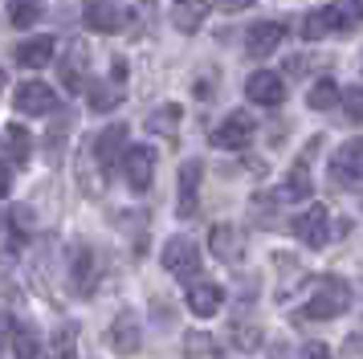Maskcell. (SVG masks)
I'll return each mask as SVG.
<instances>
[{
  "mask_svg": "<svg viewBox=\"0 0 363 359\" xmlns=\"http://www.w3.org/2000/svg\"><path fill=\"white\" fill-rule=\"evenodd\" d=\"M351 306V290H347V282L339 277H323L314 294L298 306V319H311V323H323V319H339L343 310Z\"/></svg>",
  "mask_w": 363,
  "mask_h": 359,
  "instance_id": "1",
  "label": "cell"
},
{
  "mask_svg": "<svg viewBox=\"0 0 363 359\" xmlns=\"http://www.w3.org/2000/svg\"><path fill=\"white\" fill-rule=\"evenodd\" d=\"M253 135H257V123H253V114L249 111H229L213 131V143L225 147V151H241V147L253 143Z\"/></svg>",
  "mask_w": 363,
  "mask_h": 359,
  "instance_id": "2",
  "label": "cell"
},
{
  "mask_svg": "<svg viewBox=\"0 0 363 359\" xmlns=\"http://www.w3.org/2000/svg\"><path fill=\"white\" fill-rule=\"evenodd\" d=\"M164 270L167 274L184 277V282H196L200 274V245L188 241V237H172L164 245Z\"/></svg>",
  "mask_w": 363,
  "mask_h": 359,
  "instance_id": "3",
  "label": "cell"
},
{
  "mask_svg": "<svg viewBox=\"0 0 363 359\" xmlns=\"http://www.w3.org/2000/svg\"><path fill=\"white\" fill-rule=\"evenodd\" d=\"M330 180L343 184V188L363 180V139H347V143L330 155Z\"/></svg>",
  "mask_w": 363,
  "mask_h": 359,
  "instance_id": "4",
  "label": "cell"
},
{
  "mask_svg": "<svg viewBox=\"0 0 363 359\" xmlns=\"http://www.w3.org/2000/svg\"><path fill=\"white\" fill-rule=\"evenodd\" d=\"M86 25L94 33H123L127 25H131V13L127 9H118L115 0H86Z\"/></svg>",
  "mask_w": 363,
  "mask_h": 359,
  "instance_id": "5",
  "label": "cell"
},
{
  "mask_svg": "<svg viewBox=\"0 0 363 359\" xmlns=\"http://www.w3.org/2000/svg\"><path fill=\"white\" fill-rule=\"evenodd\" d=\"M13 102H17L21 114H53L57 111V90L53 86H45V82H21L17 94H13Z\"/></svg>",
  "mask_w": 363,
  "mask_h": 359,
  "instance_id": "6",
  "label": "cell"
},
{
  "mask_svg": "<svg viewBox=\"0 0 363 359\" xmlns=\"http://www.w3.org/2000/svg\"><path fill=\"white\" fill-rule=\"evenodd\" d=\"M123 172H127V184H131L135 192H147L151 180H155V151L151 147H127V155H123Z\"/></svg>",
  "mask_w": 363,
  "mask_h": 359,
  "instance_id": "7",
  "label": "cell"
},
{
  "mask_svg": "<svg viewBox=\"0 0 363 359\" xmlns=\"http://www.w3.org/2000/svg\"><path fill=\"white\" fill-rule=\"evenodd\" d=\"M245 94H249V102H257V106H281V102H286V82H281V74H274V70H257V74H249Z\"/></svg>",
  "mask_w": 363,
  "mask_h": 359,
  "instance_id": "8",
  "label": "cell"
},
{
  "mask_svg": "<svg viewBox=\"0 0 363 359\" xmlns=\"http://www.w3.org/2000/svg\"><path fill=\"white\" fill-rule=\"evenodd\" d=\"M127 139H131V135H127V127H123V123H111V127L94 139V151H99V155H94V163L102 167V176H106V172H111L123 155H127Z\"/></svg>",
  "mask_w": 363,
  "mask_h": 359,
  "instance_id": "9",
  "label": "cell"
},
{
  "mask_svg": "<svg viewBox=\"0 0 363 359\" xmlns=\"http://www.w3.org/2000/svg\"><path fill=\"white\" fill-rule=\"evenodd\" d=\"M294 233L311 245V249H323V245H327V237H330V212L323 209V204H311V209L298 216Z\"/></svg>",
  "mask_w": 363,
  "mask_h": 359,
  "instance_id": "10",
  "label": "cell"
},
{
  "mask_svg": "<svg viewBox=\"0 0 363 359\" xmlns=\"http://www.w3.org/2000/svg\"><path fill=\"white\" fill-rule=\"evenodd\" d=\"M281 37H286V25H278V21L249 25V33H245V53H249V57H269V53L281 45Z\"/></svg>",
  "mask_w": 363,
  "mask_h": 359,
  "instance_id": "11",
  "label": "cell"
},
{
  "mask_svg": "<svg viewBox=\"0 0 363 359\" xmlns=\"http://www.w3.org/2000/svg\"><path fill=\"white\" fill-rule=\"evenodd\" d=\"M208 253H216L220 261H241V253H245V233L237 225H216L208 233Z\"/></svg>",
  "mask_w": 363,
  "mask_h": 359,
  "instance_id": "12",
  "label": "cell"
},
{
  "mask_svg": "<svg viewBox=\"0 0 363 359\" xmlns=\"http://www.w3.org/2000/svg\"><path fill=\"white\" fill-rule=\"evenodd\" d=\"M139 319L135 314H118L115 323H111V331H106V343H111V351H118V355H135L139 351Z\"/></svg>",
  "mask_w": 363,
  "mask_h": 359,
  "instance_id": "13",
  "label": "cell"
},
{
  "mask_svg": "<svg viewBox=\"0 0 363 359\" xmlns=\"http://www.w3.org/2000/svg\"><path fill=\"white\" fill-rule=\"evenodd\" d=\"M225 302V290L216 286V282H196V286H188V310L196 314V319H213L216 310Z\"/></svg>",
  "mask_w": 363,
  "mask_h": 359,
  "instance_id": "14",
  "label": "cell"
},
{
  "mask_svg": "<svg viewBox=\"0 0 363 359\" xmlns=\"http://www.w3.org/2000/svg\"><path fill=\"white\" fill-rule=\"evenodd\" d=\"M53 49H57V41L41 33V37H29V41L17 45V62L25 65V70H41V65L53 62Z\"/></svg>",
  "mask_w": 363,
  "mask_h": 359,
  "instance_id": "15",
  "label": "cell"
},
{
  "mask_svg": "<svg viewBox=\"0 0 363 359\" xmlns=\"http://www.w3.org/2000/svg\"><path fill=\"white\" fill-rule=\"evenodd\" d=\"M208 16V0H176L172 4V25L180 33H196Z\"/></svg>",
  "mask_w": 363,
  "mask_h": 359,
  "instance_id": "16",
  "label": "cell"
},
{
  "mask_svg": "<svg viewBox=\"0 0 363 359\" xmlns=\"http://www.w3.org/2000/svg\"><path fill=\"white\" fill-rule=\"evenodd\" d=\"M62 82L69 86V94H78L86 86V45L82 41H74L66 53V62H62Z\"/></svg>",
  "mask_w": 363,
  "mask_h": 359,
  "instance_id": "17",
  "label": "cell"
},
{
  "mask_svg": "<svg viewBox=\"0 0 363 359\" xmlns=\"http://www.w3.org/2000/svg\"><path fill=\"white\" fill-rule=\"evenodd\" d=\"M327 21H330V29H355V25H363V0H335L327 9Z\"/></svg>",
  "mask_w": 363,
  "mask_h": 359,
  "instance_id": "18",
  "label": "cell"
},
{
  "mask_svg": "<svg viewBox=\"0 0 363 359\" xmlns=\"http://www.w3.org/2000/svg\"><path fill=\"white\" fill-rule=\"evenodd\" d=\"M196 188H200V163H184L180 167V216L196 212Z\"/></svg>",
  "mask_w": 363,
  "mask_h": 359,
  "instance_id": "19",
  "label": "cell"
},
{
  "mask_svg": "<svg viewBox=\"0 0 363 359\" xmlns=\"http://www.w3.org/2000/svg\"><path fill=\"white\" fill-rule=\"evenodd\" d=\"M311 192H314L311 167H306V163H294L290 176H286V184H281V200H306Z\"/></svg>",
  "mask_w": 363,
  "mask_h": 359,
  "instance_id": "20",
  "label": "cell"
},
{
  "mask_svg": "<svg viewBox=\"0 0 363 359\" xmlns=\"http://www.w3.org/2000/svg\"><path fill=\"white\" fill-rule=\"evenodd\" d=\"M4 147H9V160L13 163H29V155H33V135L25 127H4Z\"/></svg>",
  "mask_w": 363,
  "mask_h": 359,
  "instance_id": "21",
  "label": "cell"
},
{
  "mask_svg": "<svg viewBox=\"0 0 363 359\" xmlns=\"http://www.w3.org/2000/svg\"><path fill=\"white\" fill-rule=\"evenodd\" d=\"M74 286H78L82 294L94 290V253H90L86 245L74 249Z\"/></svg>",
  "mask_w": 363,
  "mask_h": 359,
  "instance_id": "22",
  "label": "cell"
},
{
  "mask_svg": "<svg viewBox=\"0 0 363 359\" xmlns=\"http://www.w3.org/2000/svg\"><path fill=\"white\" fill-rule=\"evenodd\" d=\"M339 94H343V86H339L335 78H318V82L311 86V94H306V102H311L314 111H330V106L339 102Z\"/></svg>",
  "mask_w": 363,
  "mask_h": 359,
  "instance_id": "23",
  "label": "cell"
},
{
  "mask_svg": "<svg viewBox=\"0 0 363 359\" xmlns=\"http://www.w3.org/2000/svg\"><path fill=\"white\" fill-rule=\"evenodd\" d=\"M9 347H13V355L17 359H37V351H41L33 326H25V323H13V339H9Z\"/></svg>",
  "mask_w": 363,
  "mask_h": 359,
  "instance_id": "24",
  "label": "cell"
},
{
  "mask_svg": "<svg viewBox=\"0 0 363 359\" xmlns=\"http://www.w3.org/2000/svg\"><path fill=\"white\" fill-rule=\"evenodd\" d=\"M180 106L176 102H167V106H160V111H151L147 114V131L151 135H172V131L180 127Z\"/></svg>",
  "mask_w": 363,
  "mask_h": 359,
  "instance_id": "25",
  "label": "cell"
},
{
  "mask_svg": "<svg viewBox=\"0 0 363 359\" xmlns=\"http://www.w3.org/2000/svg\"><path fill=\"white\" fill-rule=\"evenodd\" d=\"M298 33L306 37V41H323L330 33V21H327V9H314V13L302 16V25H298Z\"/></svg>",
  "mask_w": 363,
  "mask_h": 359,
  "instance_id": "26",
  "label": "cell"
},
{
  "mask_svg": "<svg viewBox=\"0 0 363 359\" xmlns=\"http://www.w3.org/2000/svg\"><path fill=\"white\" fill-rule=\"evenodd\" d=\"M74 347H78V331L62 326V331H53V339H50V359H74Z\"/></svg>",
  "mask_w": 363,
  "mask_h": 359,
  "instance_id": "27",
  "label": "cell"
},
{
  "mask_svg": "<svg viewBox=\"0 0 363 359\" xmlns=\"http://www.w3.org/2000/svg\"><path fill=\"white\" fill-rule=\"evenodd\" d=\"M123 102V90L118 86H90V111L102 114V111H115Z\"/></svg>",
  "mask_w": 363,
  "mask_h": 359,
  "instance_id": "28",
  "label": "cell"
},
{
  "mask_svg": "<svg viewBox=\"0 0 363 359\" xmlns=\"http://www.w3.org/2000/svg\"><path fill=\"white\" fill-rule=\"evenodd\" d=\"M9 16H13V25H33L37 16H41V4L37 0H9Z\"/></svg>",
  "mask_w": 363,
  "mask_h": 359,
  "instance_id": "29",
  "label": "cell"
},
{
  "mask_svg": "<svg viewBox=\"0 0 363 359\" xmlns=\"http://www.w3.org/2000/svg\"><path fill=\"white\" fill-rule=\"evenodd\" d=\"M343 111L351 123H363V86H351V90H343Z\"/></svg>",
  "mask_w": 363,
  "mask_h": 359,
  "instance_id": "30",
  "label": "cell"
},
{
  "mask_svg": "<svg viewBox=\"0 0 363 359\" xmlns=\"http://www.w3.org/2000/svg\"><path fill=\"white\" fill-rule=\"evenodd\" d=\"M233 343H237L241 351H253V347H262V331H257V326H237V331H233Z\"/></svg>",
  "mask_w": 363,
  "mask_h": 359,
  "instance_id": "31",
  "label": "cell"
},
{
  "mask_svg": "<svg viewBox=\"0 0 363 359\" xmlns=\"http://www.w3.org/2000/svg\"><path fill=\"white\" fill-rule=\"evenodd\" d=\"M9 216H13V228H17L21 237H29V233H33V209H29V204H17Z\"/></svg>",
  "mask_w": 363,
  "mask_h": 359,
  "instance_id": "32",
  "label": "cell"
},
{
  "mask_svg": "<svg viewBox=\"0 0 363 359\" xmlns=\"http://www.w3.org/2000/svg\"><path fill=\"white\" fill-rule=\"evenodd\" d=\"M184 347H188V355H192V359L213 355V339H208V335H196V331H192V335L184 339Z\"/></svg>",
  "mask_w": 363,
  "mask_h": 359,
  "instance_id": "33",
  "label": "cell"
},
{
  "mask_svg": "<svg viewBox=\"0 0 363 359\" xmlns=\"http://www.w3.org/2000/svg\"><path fill=\"white\" fill-rule=\"evenodd\" d=\"M302 359H335V355H330V347H323V343H311V347H302Z\"/></svg>",
  "mask_w": 363,
  "mask_h": 359,
  "instance_id": "34",
  "label": "cell"
},
{
  "mask_svg": "<svg viewBox=\"0 0 363 359\" xmlns=\"http://www.w3.org/2000/svg\"><path fill=\"white\" fill-rule=\"evenodd\" d=\"M249 4H253V0H216V9H225V13H241Z\"/></svg>",
  "mask_w": 363,
  "mask_h": 359,
  "instance_id": "35",
  "label": "cell"
},
{
  "mask_svg": "<svg viewBox=\"0 0 363 359\" xmlns=\"http://www.w3.org/2000/svg\"><path fill=\"white\" fill-rule=\"evenodd\" d=\"M9 184H13V167H9V163L0 160V196L9 192Z\"/></svg>",
  "mask_w": 363,
  "mask_h": 359,
  "instance_id": "36",
  "label": "cell"
},
{
  "mask_svg": "<svg viewBox=\"0 0 363 359\" xmlns=\"http://www.w3.org/2000/svg\"><path fill=\"white\" fill-rule=\"evenodd\" d=\"M13 339V319H0V347Z\"/></svg>",
  "mask_w": 363,
  "mask_h": 359,
  "instance_id": "37",
  "label": "cell"
},
{
  "mask_svg": "<svg viewBox=\"0 0 363 359\" xmlns=\"http://www.w3.org/2000/svg\"><path fill=\"white\" fill-rule=\"evenodd\" d=\"M0 94H4V70H0Z\"/></svg>",
  "mask_w": 363,
  "mask_h": 359,
  "instance_id": "38",
  "label": "cell"
},
{
  "mask_svg": "<svg viewBox=\"0 0 363 359\" xmlns=\"http://www.w3.org/2000/svg\"><path fill=\"white\" fill-rule=\"evenodd\" d=\"M0 228H4V216H0Z\"/></svg>",
  "mask_w": 363,
  "mask_h": 359,
  "instance_id": "39",
  "label": "cell"
}]
</instances>
